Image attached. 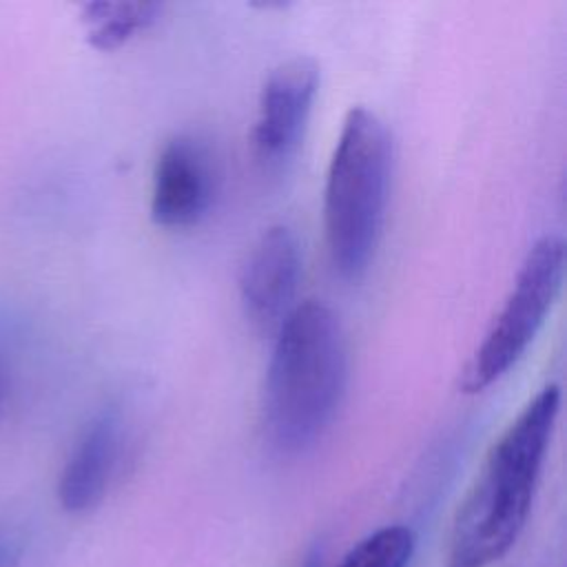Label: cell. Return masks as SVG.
I'll return each mask as SVG.
<instances>
[{"mask_svg": "<svg viewBox=\"0 0 567 567\" xmlns=\"http://www.w3.org/2000/svg\"><path fill=\"white\" fill-rule=\"evenodd\" d=\"M565 277V244L545 235L523 257L514 284L461 374V390L478 394L503 379L527 352L551 312Z\"/></svg>", "mask_w": 567, "mask_h": 567, "instance_id": "4", "label": "cell"}, {"mask_svg": "<svg viewBox=\"0 0 567 567\" xmlns=\"http://www.w3.org/2000/svg\"><path fill=\"white\" fill-rule=\"evenodd\" d=\"M217 177L208 146L195 135L171 137L153 166L151 219L164 228L197 226L210 210Z\"/></svg>", "mask_w": 567, "mask_h": 567, "instance_id": "7", "label": "cell"}, {"mask_svg": "<svg viewBox=\"0 0 567 567\" xmlns=\"http://www.w3.org/2000/svg\"><path fill=\"white\" fill-rule=\"evenodd\" d=\"M414 534L405 525H388L359 540L337 567H408Z\"/></svg>", "mask_w": 567, "mask_h": 567, "instance_id": "10", "label": "cell"}, {"mask_svg": "<svg viewBox=\"0 0 567 567\" xmlns=\"http://www.w3.org/2000/svg\"><path fill=\"white\" fill-rule=\"evenodd\" d=\"M392 179V140L383 120L352 106L341 124L323 186V230L330 264L359 281L381 237Z\"/></svg>", "mask_w": 567, "mask_h": 567, "instance_id": "3", "label": "cell"}, {"mask_svg": "<svg viewBox=\"0 0 567 567\" xmlns=\"http://www.w3.org/2000/svg\"><path fill=\"white\" fill-rule=\"evenodd\" d=\"M122 443L124 427L115 408L100 410L82 427L58 481L62 509L82 514L100 505L117 472Z\"/></svg>", "mask_w": 567, "mask_h": 567, "instance_id": "8", "label": "cell"}, {"mask_svg": "<svg viewBox=\"0 0 567 567\" xmlns=\"http://www.w3.org/2000/svg\"><path fill=\"white\" fill-rule=\"evenodd\" d=\"M348 383L339 317L317 299L301 301L275 332L264 383V432L281 454L310 450L330 430Z\"/></svg>", "mask_w": 567, "mask_h": 567, "instance_id": "2", "label": "cell"}, {"mask_svg": "<svg viewBox=\"0 0 567 567\" xmlns=\"http://www.w3.org/2000/svg\"><path fill=\"white\" fill-rule=\"evenodd\" d=\"M319 91V66L306 55L290 58L266 78L250 133L252 157L266 173H279L297 153Z\"/></svg>", "mask_w": 567, "mask_h": 567, "instance_id": "5", "label": "cell"}, {"mask_svg": "<svg viewBox=\"0 0 567 567\" xmlns=\"http://www.w3.org/2000/svg\"><path fill=\"white\" fill-rule=\"evenodd\" d=\"M301 246L286 224L266 228L250 246L239 270V301L246 319L264 332L284 323L297 306Z\"/></svg>", "mask_w": 567, "mask_h": 567, "instance_id": "6", "label": "cell"}, {"mask_svg": "<svg viewBox=\"0 0 567 567\" xmlns=\"http://www.w3.org/2000/svg\"><path fill=\"white\" fill-rule=\"evenodd\" d=\"M297 567H323V549L312 547L303 554V558L297 563Z\"/></svg>", "mask_w": 567, "mask_h": 567, "instance_id": "12", "label": "cell"}, {"mask_svg": "<svg viewBox=\"0 0 567 567\" xmlns=\"http://www.w3.org/2000/svg\"><path fill=\"white\" fill-rule=\"evenodd\" d=\"M22 560V543L11 532H0V567H18Z\"/></svg>", "mask_w": 567, "mask_h": 567, "instance_id": "11", "label": "cell"}, {"mask_svg": "<svg viewBox=\"0 0 567 567\" xmlns=\"http://www.w3.org/2000/svg\"><path fill=\"white\" fill-rule=\"evenodd\" d=\"M164 7L159 2H86L80 9L86 42L97 51H115L151 29Z\"/></svg>", "mask_w": 567, "mask_h": 567, "instance_id": "9", "label": "cell"}, {"mask_svg": "<svg viewBox=\"0 0 567 567\" xmlns=\"http://www.w3.org/2000/svg\"><path fill=\"white\" fill-rule=\"evenodd\" d=\"M560 412L556 383L543 385L489 445L461 501L447 545V567H489L518 540Z\"/></svg>", "mask_w": 567, "mask_h": 567, "instance_id": "1", "label": "cell"}]
</instances>
